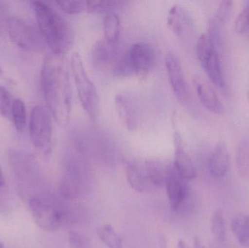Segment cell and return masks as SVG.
<instances>
[{
	"label": "cell",
	"mask_w": 249,
	"mask_h": 248,
	"mask_svg": "<svg viewBox=\"0 0 249 248\" xmlns=\"http://www.w3.org/2000/svg\"><path fill=\"white\" fill-rule=\"evenodd\" d=\"M41 87L50 113L58 125H67L71 112L70 71L63 55H48L41 70Z\"/></svg>",
	"instance_id": "6da1fadb"
},
{
	"label": "cell",
	"mask_w": 249,
	"mask_h": 248,
	"mask_svg": "<svg viewBox=\"0 0 249 248\" xmlns=\"http://www.w3.org/2000/svg\"><path fill=\"white\" fill-rule=\"evenodd\" d=\"M33 7L41 34L53 54L63 55L68 52L74 35L67 20L44 1H34Z\"/></svg>",
	"instance_id": "7a4b0ae2"
},
{
	"label": "cell",
	"mask_w": 249,
	"mask_h": 248,
	"mask_svg": "<svg viewBox=\"0 0 249 248\" xmlns=\"http://www.w3.org/2000/svg\"><path fill=\"white\" fill-rule=\"evenodd\" d=\"M70 68L82 107L92 122L99 117L100 99L94 83L89 77L78 52L71 54Z\"/></svg>",
	"instance_id": "3957f363"
},
{
	"label": "cell",
	"mask_w": 249,
	"mask_h": 248,
	"mask_svg": "<svg viewBox=\"0 0 249 248\" xmlns=\"http://www.w3.org/2000/svg\"><path fill=\"white\" fill-rule=\"evenodd\" d=\"M155 50L149 44H133L114 65V74L118 77L143 76L152 69L155 64Z\"/></svg>",
	"instance_id": "277c9868"
},
{
	"label": "cell",
	"mask_w": 249,
	"mask_h": 248,
	"mask_svg": "<svg viewBox=\"0 0 249 248\" xmlns=\"http://www.w3.org/2000/svg\"><path fill=\"white\" fill-rule=\"evenodd\" d=\"M197 58L212 83L219 89L225 88V77L217 49L209 33H202L196 46Z\"/></svg>",
	"instance_id": "5b68a950"
},
{
	"label": "cell",
	"mask_w": 249,
	"mask_h": 248,
	"mask_svg": "<svg viewBox=\"0 0 249 248\" xmlns=\"http://www.w3.org/2000/svg\"><path fill=\"white\" fill-rule=\"evenodd\" d=\"M29 136L35 148L48 154L52 147V122L51 115L42 106L32 109L29 119Z\"/></svg>",
	"instance_id": "8992f818"
},
{
	"label": "cell",
	"mask_w": 249,
	"mask_h": 248,
	"mask_svg": "<svg viewBox=\"0 0 249 248\" xmlns=\"http://www.w3.org/2000/svg\"><path fill=\"white\" fill-rule=\"evenodd\" d=\"M6 29L12 42L18 48L27 51L42 49L44 39L40 31L26 20L19 17H10Z\"/></svg>",
	"instance_id": "52a82bcc"
},
{
	"label": "cell",
	"mask_w": 249,
	"mask_h": 248,
	"mask_svg": "<svg viewBox=\"0 0 249 248\" xmlns=\"http://www.w3.org/2000/svg\"><path fill=\"white\" fill-rule=\"evenodd\" d=\"M32 218L39 228L48 231H57L64 224V214L55 205L37 197L29 201Z\"/></svg>",
	"instance_id": "ba28073f"
},
{
	"label": "cell",
	"mask_w": 249,
	"mask_h": 248,
	"mask_svg": "<svg viewBox=\"0 0 249 248\" xmlns=\"http://www.w3.org/2000/svg\"><path fill=\"white\" fill-rule=\"evenodd\" d=\"M187 181L178 174L173 164L165 187L170 207L174 212L182 211L188 203L190 189Z\"/></svg>",
	"instance_id": "9c48e42d"
},
{
	"label": "cell",
	"mask_w": 249,
	"mask_h": 248,
	"mask_svg": "<svg viewBox=\"0 0 249 248\" xmlns=\"http://www.w3.org/2000/svg\"><path fill=\"white\" fill-rule=\"evenodd\" d=\"M115 103L118 116L124 127L128 131H136L142 118L139 99L133 93L124 92L117 95Z\"/></svg>",
	"instance_id": "30bf717a"
},
{
	"label": "cell",
	"mask_w": 249,
	"mask_h": 248,
	"mask_svg": "<svg viewBox=\"0 0 249 248\" xmlns=\"http://www.w3.org/2000/svg\"><path fill=\"white\" fill-rule=\"evenodd\" d=\"M165 67L171 88L176 97L182 104H188L190 99L188 85L181 63L175 54L173 52L167 54L165 56Z\"/></svg>",
	"instance_id": "8fae6325"
},
{
	"label": "cell",
	"mask_w": 249,
	"mask_h": 248,
	"mask_svg": "<svg viewBox=\"0 0 249 248\" xmlns=\"http://www.w3.org/2000/svg\"><path fill=\"white\" fill-rule=\"evenodd\" d=\"M167 23L173 33L181 40H187L194 29L193 17L187 9L176 4L170 8Z\"/></svg>",
	"instance_id": "7c38bea8"
},
{
	"label": "cell",
	"mask_w": 249,
	"mask_h": 248,
	"mask_svg": "<svg viewBox=\"0 0 249 248\" xmlns=\"http://www.w3.org/2000/svg\"><path fill=\"white\" fill-rule=\"evenodd\" d=\"M119 58L118 42H111L105 39L98 41L91 51V60L97 68H105L114 64Z\"/></svg>",
	"instance_id": "4fadbf2b"
},
{
	"label": "cell",
	"mask_w": 249,
	"mask_h": 248,
	"mask_svg": "<svg viewBox=\"0 0 249 248\" xmlns=\"http://www.w3.org/2000/svg\"><path fill=\"white\" fill-rule=\"evenodd\" d=\"M145 177L150 189L164 187L173 164L157 160H146L142 164Z\"/></svg>",
	"instance_id": "5bb4252c"
},
{
	"label": "cell",
	"mask_w": 249,
	"mask_h": 248,
	"mask_svg": "<svg viewBox=\"0 0 249 248\" xmlns=\"http://www.w3.org/2000/svg\"><path fill=\"white\" fill-rule=\"evenodd\" d=\"M174 166L178 174L187 179L191 180L196 177V170L193 161L184 149L182 138L178 132L174 135Z\"/></svg>",
	"instance_id": "9a60e30c"
},
{
	"label": "cell",
	"mask_w": 249,
	"mask_h": 248,
	"mask_svg": "<svg viewBox=\"0 0 249 248\" xmlns=\"http://www.w3.org/2000/svg\"><path fill=\"white\" fill-rule=\"evenodd\" d=\"M231 167V156L225 142L218 143L212 151L208 168L209 173L213 177L222 178L226 176Z\"/></svg>",
	"instance_id": "2e32d148"
},
{
	"label": "cell",
	"mask_w": 249,
	"mask_h": 248,
	"mask_svg": "<svg viewBox=\"0 0 249 248\" xmlns=\"http://www.w3.org/2000/svg\"><path fill=\"white\" fill-rule=\"evenodd\" d=\"M196 90L199 99L206 109L216 115H222L225 112V106L219 99L213 87L201 80L196 81Z\"/></svg>",
	"instance_id": "e0dca14e"
},
{
	"label": "cell",
	"mask_w": 249,
	"mask_h": 248,
	"mask_svg": "<svg viewBox=\"0 0 249 248\" xmlns=\"http://www.w3.org/2000/svg\"><path fill=\"white\" fill-rule=\"evenodd\" d=\"M124 165L126 179L133 190L143 193L151 189L145 177L142 165L130 160H125Z\"/></svg>",
	"instance_id": "ac0fdd59"
},
{
	"label": "cell",
	"mask_w": 249,
	"mask_h": 248,
	"mask_svg": "<svg viewBox=\"0 0 249 248\" xmlns=\"http://www.w3.org/2000/svg\"><path fill=\"white\" fill-rule=\"evenodd\" d=\"M83 191V182L77 175L74 173H67L60 182V194L65 199H77L81 196Z\"/></svg>",
	"instance_id": "d6986e66"
},
{
	"label": "cell",
	"mask_w": 249,
	"mask_h": 248,
	"mask_svg": "<svg viewBox=\"0 0 249 248\" xmlns=\"http://www.w3.org/2000/svg\"><path fill=\"white\" fill-rule=\"evenodd\" d=\"M234 235L243 246H249V217L245 214L235 215L231 221Z\"/></svg>",
	"instance_id": "ffe728a7"
},
{
	"label": "cell",
	"mask_w": 249,
	"mask_h": 248,
	"mask_svg": "<svg viewBox=\"0 0 249 248\" xmlns=\"http://www.w3.org/2000/svg\"><path fill=\"white\" fill-rule=\"evenodd\" d=\"M104 39L111 42H118L121 33V21L115 13L105 15L103 20Z\"/></svg>",
	"instance_id": "44dd1931"
},
{
	"label": "cell",
	"mask_w": 249,
	"mask_h": 248,
	"mask_svg": "<svg viewBox=\"0 0 249 248\" xmlns=\"http://www.w3.org/2000/svg\"><path fill=\"white\" fill-rule=\"evenodd\" d=\"M98 237L108 248H123V241L119 234L110 224H105L98 227Z\"/></svg>",
	"instance_id": "7402d4cb"
},
{
	"label": "cell",
	"mask_w": 249,
	"mask_h": 248,
	"mask_svg": "<svg viewBox=\"0 0 249 248\" xmlns=\"http://www.w3.org/2000/svg\"><path fill=\"white\" fill-rule=\"evenodd\" d=\"M10 115L16 131L23 132L27 122V115L24 102L20 99L13 100Z\"/></svg>",
	"instance_id": "603a6c76"
},
{
	"label": "cell",
	"mask_w": 249,
	"mask_h": 248,
	"mask_svg": "<svg viewBox=\"0 0 249 248\" xmlns=\"http://www.w3.org/2000/svg\"><path fill=\"white\" fill-rule=\"evenodd\" d=\"M124 1H87V11L91 13H113L114 10L122 7Z\"/></svg>",
	"instance_id": "cb8c5ba5"
},
{
	"label": "cell",
	"mask_w": 249,
	"mask_h": 248,
	"mask_svg": "<svg viewBox=\"0 0 249 248\" xmlns=\"http://www.w3.org/2000/svg\"><path fill=\"white\" fill-rule=\"evenodd\" d=\"M211 230L217 240L225 241L226 239V227L223 214L220 210H216L212 215L211 218Z\"/></svg>",
	"instance_id": "d4e9b609"
},
{
	"label": "cell",
	"mask_w": 249,
	"mask_h": 248,
	"mask_svg": "<svg viewBox=\"0 0 249 248\" xmlns=\"http://www.w3.org/2000/svg\"><path fill=\"white\" fill-rule=\"evenodd\" d=\"M55 3L67 14H78L87 10V1H57Z\"/></svg>",
	"instance_id": "484cf974"
},
{
	"label": "cell",
	"mask_w": 249,
	"mask_h": 248,
	"mask_svg": "<svg viewBox=\"0 0 249 248\" xmlns=\"http://www.w3.org/2000/svg\"><path fill=\"white\" fill-rule=\"evenodd\" d=\"M12 98L8 90L0 85V115L8 117L11 112Z\"/></svg>",
	"instance_id": "4316f807"
},
{
	"label": "cell",
	"mask_w": 249,
	"mask_h": 248,
	"mask_svg": "<svg viewBox=\"0 0 249 248\" xmlns=\"http://www.w3.org/2000/svg\"><path fill=\"white\" fill-rule=\"evenodd\" d=\"M235 29L238 33H245L249 32V3L237 17Z\"/></svg>",
	"instance_id": "83f0119b"
},
{
	"label": "cell",
	"mask_w": 249,
	"mask_h": 248,
	"mask_svg": "<svg viewBox=\"0 0 249 248\" xmlns=\"http://www.w3.org/2000/svg\"><path fill=\"white\" fill-rule=\"evenodd\" d=\"M69 242L71 248H91L89 240L75 231H70Z\"/></svg>",
	"instance_id": "f1b7e54d"
},
{
	"label": "cell",
	"mask_w": 249,
	"mask_h": 248,
	"mask_svg": "<svg viewBox=\"0 0 249 248\" xmlns=\"http://www.w3.org/2000/svg\"><path fill=\"white\" fill-rule=\"evenodd\" d=\"M232 4V1H223L219 4L217 13L215 15L214 18L221 25L225 24V22L229 18Z\"/></svg>",
	"instance_id": "f546056e"
},
{
	"label": "cell",
	"mask_w": 249,
	"mask_h": 248,
	"mask_svg": "<svg viewBox=\"0 0 249 248\" xmlns=\"http://www.w3.org/2000/svg\"><path fill=\"white\" fill-rule=\"evenodd\" d=\"M158 245L159 248H168V243H167L166 238L164 235H160L159 240H158Z\"/></svg>",
	"instance_id": "4dcf8cb0"
},
{
	"label": "cell",
	"mask_w": 249,
	"mask_h": 248,
	"mask_svg": "<svg viewBox=\"0 0 249 248\" xmlns=\"http://www.w3.org/2000/svg\"><path fill=\"white\" fill-rule=\"evenodd\" d=\"M194 248H205L204 245L200 241V239L198 237H195L194 239Z\"/></svg>",
	"instance_id": "1f68e13d"
},
{
	"label": "cell",
	"mask_w": 249,
	"mask_h": 248,
	"mask_svg": "<svg viewBox=\"0 0 249 248\" xmlns=\"http://www.w3.org/2000/svg\"><path fill=\"white\" fill-rule=\"evenodd\" d=\"M0 189H1V188H0ZM4 207H5V199H4L1 192H0V211H2Z\"/></svg>",
	"instance_id": "d6a6232c"
},
{
	"label": "cell",
	"mask_w": 249,
	"mask_h": 248,
	"mask_svg": "<svg viewBox=\"0 0 249 248\" xmlns=\"http://www.w3.org/2000/svg\"><path fill=\"white\" fill-rule=\"evenodd\" d=\"M5 184V181H4V176L3 174L2 170L0 167V188H2Z\"/></svg>",
	"instance_id": "836d02e7"
},
{
	"label": "cell",
	"mask_w": 249,
	"mask_h": 248,
	"mask_svg": "<svg viewBox=\"0 0 249 248\" xmlns=\"http://www.w3.org/2000/svg\"><path fill=\"white\" fill-rule=\"evenodd\" d=\"M177 248H187V244L183 240H179L177 244Z\"/></svg>",
	"instance_id": "e575fe53"
},
{
	"label": "cell",
	"mask_w": 249,
	"mask_h": 248,
	"mask_svg": "<svg viewBox=\"0 0 249 248\" xmlns=\"http://www.w3.org/2000/svg\"><path fill=\"white\" fill-rule=\"evenodd\" d=\"M3 75V71L2 69H1V66H0V77H1V76Z\"/></svg>",
	"instance_id": "d590c367"
},
{
	"label": "cell",
	"mask_w": 249,
	"mask_h": 248,
	"mask_svg": "<svg viewBox=\"0 0 249 248\" xmlns=\"http://www.w3.org/2000/svg\"><path fill=\"white\" fill-rule=\"evenodd\" d=\"M0 248H4V246H3L2 243H1V240H0Z\"/></svg>",
	"instance_id": "8d00e7d4"
}]
</instances>
